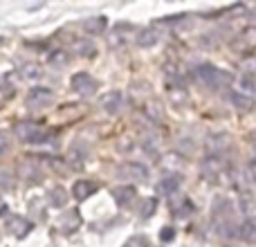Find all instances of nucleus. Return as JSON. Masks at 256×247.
Instances as JSON below:
<instances>
[{"mask_svg":"<svg viewBox=\"0 0 256 247\" xmlns=\"http://www.w3.org/2000/svg\"><path fill=\"white\" fill-rule=\"evenodd\" d=\"M14 132H16V137L20 142H25V144H32V146H45V144H52L54 148H56V140H52L50 137V132H45L43 128L38 126V124L34 122H18L16 126H14Z\"/></svg>","mask_w":256,"mask_h":247,"instance_id":"1","label":"nucleus"},{"mask_svg":"<svg viewBox=\"0 0 256 247\" xmlns=\"http://www.w3.org/2000/svg\"><path fill=\"white\" fill-rule=\"evenodd\" d=\"M196 76H198L200 84H204L207 88H220L222 81L227 79L225 72L218 70V68L212 66V63H200V66L196 68Z\"/></svg>","mask_w":256,"mask_h":247,"instance_id":"2","label":"nucleus"},{"mask_svg":"<svg viewBox=\"0 0 256 247\" xmlns=\"http://www.w3.org/2000/svg\"><path fill=\"white\" fill-rule=\"evenodd\" d=\"M117 178L126 182H144L148 178V168L142 162H124L117 166Z\"/></svg>","mask_w":256,"mask_h":247,"instance_id":"3","label":"nucleus"},{"mask_svg":"<svg viewBox=\"0 0 256 247\" xmlns=\"http://www.w3.org/2000/svg\"><path fill=\"white\" fill-rule=\"evenodd\" d=\"M70 84H72V90H74L76 94H81V97H92L99 88L97 79H92L88 72H76Z\"/></svg>","mask_w":256,"mask_h":247,"instance_id":"4","label":"nucleus"},{"mask_svg":"<svg viewBox=\"0 0 256 247\" xmlns=\"http://www.w3.org/2000/svg\"><path fill=\"white\" fill-rule=\"evenodd\" d=\"M52 99H54V92L50 88H32L25 104L30 110H43V108H48L52 104Z\"/></svg>","mask_w":256,"mask_h":247,"instance_id":"5","label":"nucleus"},{"mask_svg":"<svg viewBox=\"0 0 256 247\" xmlns=\"http://www.w3.org/2000/svg\"><path fill=\"white\" fill-rule=\"evenodd\" d=\"M16 176L25 182H40L43 180V171H40L38 162H34V160H30V158L20 160V164L16 166Z\"/></svg>","mask_w":256,"mask_h":247,"instance_id":"6","label":"nucleus"},{"mask_svg":"<svg viewBox=\"0 0 256 247\" xmlns=\"http://www.w3.org/2000/svg\"><path fill=\"white\" fill-rule=\"evenodd\" d=\"M4 230H7L12 236H16V238H25V236L34 230V222L22 218V216H12L7 222H4Z\"/></svg>","mask_w":256,"mask_h":247,"instance_id":"7","label":"nucleus"},{"mask_svg":"<svg viewBox=\"0 0 256 247\" xmlns=\"http://www.w3.org/2000/svg\"><path fill=\"white\" fill-rule=\"evenodd\" d=\"M124 106H126V99L120 90H110V92H106L102 97V110H106L108 115H117V112H122Z\"/></svg>","mask_w":256,"mask_h":247,"instance_id":"8","label":"nucleus"},{"mask_svg":"<svg viewBox=\"0 0 256 247\" xmlns=\"http://www.w3.org/2000/svg\"><path fill=\"white\" fill-rule=\"evenodd\" d=\"M236 52H252L256 50V27H245L238 34V38L234 40Z\"/></svg>","mask_w":256,"mask_h":247,"instance_id":"9","label":"nucleus"},{"mask_svg":"<svg viewBox=\"0 0 256 247\" xmlns=\"http://www.w3.org/2000/svg\"><path fill=\"white\" fill-rule=\"evenodd\" d=\"M99 189V184L94 180H76L74 186H72V196H74V200H79V202H84V200H88L90 196H94Z\"/></svg>","mask_w":256,"mask_h":247,"instance_id":"10","label":"nucleus"},{"mask_svg":"<svg viewBox=\"0 0 256 247\" xmlns=\"http://www.w3.org/2000/svg\"><path fill=\"white\" fill-rule=\"evenodd\" d=\"M230 99H232V104H234L238 110H243V112L254 110V106H256L254 97H250V94L240 92V90H232V92H230Z\"/></svg>","mask_w":256,"mask_h":247,"instance_id":"11","label":"nucleus"},{"mask_svg":"<svg viewBox=\"0 0 256 247\" xmlns=\"http://www.w3.org/2000/svg\"><path fill=\"white\" fill-rule=\"evenodd\" d=\"M135 196H137V191H135V186H130V184L115 186V189H112V198H115L117 204H130Z\"/></svg>","mask_w":256,"mask_h":247,"instance_id":"12","label":"nucleus"},{"mask_svg":"<svg viewBox=\"0 0 256 247\" xmlns=\"http://www.w3.org/2000/svg\"><path fill=\"white\" fill-rule=\"evenodd\" d=\"M238 236L245 243H256V216L245 218L243 225L238 227Z\"/></svg>","mask_w":256,"mask_h":247,"instance_id":"13","label":"nucleus"},{"mask_svg":"<svg viewBox=\"0 0 256 247\" xmlns=\"http://www.w3.org/2000/svg\"><path fill=\"white\" fill-rule=\"evenodd\" d=\"M180 184H182V178L178 176V173H173V176H166V178H162V180H160L158 189L162 191L164 196H173L178 189H180Z\"/></svg>","mask_w":256,"mask_h":247,"instance_id":"14","label":"nucleus"},{"mask_svg":"<svg viewBox=\"0 0 256 247\" xmlns=\"http://www.w3.org/2000/svg\"><path fill=\"white\" fill-rule=\"evenodd\" d=\"M68 191L63 189V186H52V189L48 191V202L52 204V207H66L68 204Z\"/></svg>","mask_w":256,"mask_h":247,"instance_id":"15","label":"nucleus"},{"mask_svg":"<svg viewBox=\"0 0 256 247\" xmlns=\"http://www.w3.org/2000/svg\"><path fill=\"white\" fill-rule=\"evenodd\" d=\"M79 225H81V216H79V212H76V209L63 214V218H61V232L70 234V232H74Z\"/></svg>","mask_w":256,"mask_h":247,"instance_id":"16","label":"nucleus"},{"mask_svg":"<svg viewBox=\"0 0 256 247\" xmlns=\"http://www.w3.org/2000/svg\"><path fill=\"white\" fill-rule=\"evenodd\" d=\"M72 52L74 54H79V56H94V45H92V40H88V38H79V40H74L72 43Z\"/></svg>","mask_w":256,"mask_h":247,"instance_id":"17","label":"nucleus"},{"mask_svg":"<svg viewBox=\"0 0 256 247\" xmlns=\"http://www.w3.org/2000/svg\"><path fill=\"white\" fill-rule=\"evenodd\" d=\"M20 76L27 81H38L43 76V72H40V66H36V63H25L20 68Z\"/></svg>","mask_w":256,"mask_h":247,"instance_id":"18","label":"nucleus"},{"mask_svg":"<svg viewBox=\"0 0 256 247\" xmlns=\"http://www.w3.org/2000/svg\"><path fill=\"white\" fill-rule=\"evenodd\" d=\"M238 88H240V92H245V94H250L252 97V92H256V76L254 74H240V79H238Z\"/></svg>","mask_w":256,"mask_h":247,"instance_id":"19","label":"nucleus"},{"mask_svg":"<svg viewBox=\"0 0 256 247\" xmlns=\"http://www.w3.org/2000/svg\"><path fill=\"white\" fill-rule=\"evenodd\" d=\"M158 40H160V36L155 30H144L137 36V45H140V48H150V45H155Z\"/></svg>","mask_w":256,"mask_h":247,"instance_id":"20","label":"nucleus"},{"mask_svg":"<svg viewBox=\"0 0 256 247\" xmlns=\"http://www.w3.org/2000/svg\"><path fill=\"white\" fill-rule=\"evenodd\" d=\"M68 63H70V54L68 52H61V50H58V52L50 54V66L52 68H66Z\"/></svg>","mask_w":256,"mask_h":247,"instance_id":"21","label":"nucleus"},{"mask_svg":"<svg viewBox=\"0 0 256 247\" xmlns=\"http://www.w3.org/2000/svg\"><path fill=\"white\" fill-rule=\"evenodd\" d=\"M173 214H176V218H189L191 214H194V204H191V200H182L178 207H173Z\"/></svg>","mask_w":256,"mask_h":247,"instance_id":"22","label":"nucleus"},{"mask_svg":"<svg viewBox=\"0 0 256 247\" xmlns=\"http://www.w3.org/2000/svg\"><path fill=\"white\" fill-rule=\"evenodd\" d=\"M104 25H106V20H104L102 16H97V18H88V20L84 22V30H88L90 34H97V32H102V30H104Z\"/></svg>","mask_w":256,"mask_h":247,"instance_id":"23","label":"nucleus"},{"mask_svg":"<svg viewBox=\"0 0 256 247\" xmlns=\"http://www.w3.org/2000/svg\"><path fill=\"white\" fill-rule=\"evenodd\" d=\"M14 184V173L9 168L0 166V189H12Z\"/></svg>","mask_w":256,"mask_h":247,"instance_id":"24","label":"nucleus"},{"mask_svg":"<svg viewBox=\"0 0 256 247\" xmlns=\"http://www.w3.org/2000/svg\"><path fill=\"white\" fill-rule=\"evenodd\" d=\"M124 247H148V238L144 234H135L124 243Z\"/></svg>","mask_w":256,"mask_h":247,"instance_id":"25","label":"nucleus"},{"mask_svg":"<svg viewBox=\"0 0 256 247\" xmlns=\"http://www.w3.org/2000/svg\"><path fill=\"white\" fill-rule=\"evenodd\" d=\"M155 198H146L144 200V204H142V209H140V216L142 218H150L153 216V212H155Z\"/></svg>","mask_w":256,"mask_h":247,"instance_id":"26","label":"nucleus"},{"mask_svg":"<svg viewBox=\"0 0 256 247\" xmlns=\"http://www.w3.org/2000/svg\"><path fill=\"white\" fill-rule=\"evenodd\" d=\"M12 148V140H9V132L7 130H0V158H2L7 150Z\"/></svg>","mask_w":256,"mask_h":247,"instance_id":"27","label":"nucleus"},{"mask_svg":"<svg viewBox=\"0 0 256 247\" xmlns=\"http://www.w3.org/2000/svg\"><path fill=\"white\" fill-rule=\"evenodd\" d=\"M173 236H176V230H173V227H162V232H160V238H162L164 243L173 240Z\"/></svg>","mask_w":256,"mask_h":247,"instance_id":"28","label":"nucleus"},{"mask_svg":"<svg viewBox=\"0 0 256 247\" xmlns=\"http://www.w3.org/2000/svg\"><path fill=\"white\" fill-rule=\"evenodd\" d=\"M248 171H250V176H252V180L256 182V160H252V162H250Z\"/></svg>","mask_w":256,"mask_h":247,"instance_id":"29","label":"nucleus"},{"mask_svg":"<svg viewBox=\"0 0 256 247\" xmlns=\"http://www.w3.org/2000/svg\"><path fill=\"white\" fill-rule=\"evenodd\" d=\"M0 209H4V204H2V198H0Z\"/></svg>","mask_w":256,"mask_h":247,"instance_id":"30","label":"nucleus"}]
</instances>
